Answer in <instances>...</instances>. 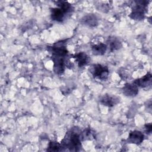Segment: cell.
Wrapping results in <instances>:
<instances>
[{"instance_id": "ac0fdd59", "label": "cell", "mask_w": 152, "mask_h": 152, "mask_svg": "<svg viewBox=\"0 0 152 152\" xmlns=\"http://www.w3.org/2000/svg\"><path fill=\"white\" fill-rule=\"evenodd\" d=\"M145 132L147 134H150L151 132V123H148L146 124L145 125Z\"/></svg>"}, {"instance_id": "8992f818", "label": "cell", "mask_w": 152, "mask_h": 152, "mask_svg": "<svg viewBox=\"0 0 152 152\" xmlns=\"http://www.w3.org/2000/svg\"><path fill=\"white\" fill-rule=\"evenodd\" d=\"M50 14L51 20L58 23H62L68 17H69L68 15L59 7L50 8Z\"/></svg>"}, {"instance_id": "5b68a950", "label": "cell", "mask_w": 152, "mask_h": 152, "mask_svg": "<svg viewBox=\"0 0 152 152\" xmlns=\"http://www.w3.org/2000/svg\"><path fill=\"white\" fill-rule=\"evenodd\" d=\"M99 102L103 106L112 107L119 103L120 98L115 95L105 94L100 98Z\"/></svg>"}, {"instance_id": "9c48e42d", "label": "cell", "mask_w": 152, "mask_h": 152, "mask_svg": "<svg viewBox=\"0 0 152 152\" xmlns=\"http://www.w3.org/2000/svg\"><path fill=\"white\" fill-rule=\"evenodd\" d=\"M132 83L138 88H147L150 87L152 83V75L150 72H148L143 77L135 80Z\"/></svg>"}, {"instance_id": "52a82bcc", "label": "cell", "mask_w": 152, "mask_h": 152, "mask_svg": "<svg viewBox=\"0 0 152 152\" xmlns=\"http://www.w3.org/2000/svg\"><path fill=\"white\" fill-rule=\"evenodd\" d=\"M144 140V134L140 131L134 130L129 132L126 141L128 143L139 145L143 142Z\"/></svg>"}, {"instance_id": "e0dca14e", "label": "cell", "mask_w": 152, "mask_h": 152, "mask_svg": "<svg viewBox=\"0 0 152 152\" xmlns=\"http://www.w3.org/2000/svg\"><path fill=\"white\" fill-rule=\"evenodd\" d=\"M99 10H100L103 12H106V10H109V6L108 4H104L99 5V8H98Z\"/></svg>"}, {"instance_id": "8fae6325", "label": "cell", "mask_w": 152, "mask_h": 152, "mask_svg": "<svg viewBox=\"0 0 152 152\" xmlns=\"http://www.w3.org/2000/svg\"><path fill=\"white\" fill-rule=\"evenodd\" d=\"M138 87L133 83H126L122 88V93L127 97H134L138 93Z\"/></svg>"}, {"instance_id": "30bf717a", "label": "cell", "mask_w": 152, "mask_h": 152, "mask_svg": "<svg viewBox=\"0 0 152 152\" xmlns=\"http://www.w3.org/2000/svg\"><path fill=\"white\" fill-rule=\"evenodd\" d=\"M72 58H74L77 64V65L80 68H82L87 65L90 61V58L88 55L84 52H80L72 55Z\"/></svg>"}, {"instance_id": "ba28073f", "label": "cell", "mask_w": 152, "mask_h": 152, "mask_svg": "<svg viewBox=\"0 0 152 152\" xmlns=\"http://www.w3.org/2000/svg\"><path fill=\"white\" fill-rule=\"evenodd\" d=\"M80 23L84 26L94 27L98 25L99 19L94 14H87L84 15L80 19Z\"/></svg>"}, {"instance_id": "2e32d148", "label": "cell", "mask_w": 152, "mask_h": 152, "mask_svg": "<svg viewBox=\"0 0 152 152\" xmlns=\"http://www.w3.org/2000/svg\"><path fill=\"white\" fill-rule=\"evenodd\" d=\"M48 151H61V145L58 141H51L49 142L48 148Z\"/></svg>"}, {"instance_id": "7a4b0ae2", "label": "cell", "mask_w": 152, "mask_h": 152, "mask_svg": "<svg viewBox=\"0 0 152 152\" xmlns=\"http://www.w3.org/2000/svg\"><path fill=\"white\" fill-rule=\"evenodd\" d=\"M80 134L81 131L77 127L68 130L61 141V151H80L82 147Z\"/></svg>"}, {"instance_id": "3957f363", "label": "cell", "mask_w": 152, "mask_h": 152, "mask_svg": "<svg viewBox=\"0 0 152 152\" xmlns=\"http://www.w3.org/2000/svg\"><path fill=\"white\" fill-rule=\"evenodd\" d=\"M149 1L144 0H139L133 1L132 11L129 17L134 20L141 21L145 17Z\"/></svg>"}, {"instance_id": "6da1fadb", "label": "cell", "mask_w": 152, "mask_h": 152, "mask_svg": "<svg viewBox=\"0 0 152 152\" xmlns=\"http://www.w3.org/2000/svg\"><path fill=\"white\" fill-rule=\"evenodd\" d=\"M47 50L51 54V59L53 62V69L58 75L62 74L66 67L69 66L68 51L65 40L54 43L52 46H47Z\"/></svg>"}, {"instance_id": "277c9868", "label": "cell", "mask_w": 152, "mask_h": 152, "mask_svg": "<svg viewBox=\"0 0 152 152\" xmlns=\"http://www.w3.org/2000/svg\"><path fill=\"white\" fill-rule=\"evenodd\" d=\"M89 71L93 77L101 81H105L107 79L109 74V70L106 65L100 64H94L90 66Z\"/></svg>"}, {"instance_id": "7c38bea8", "label": "cell", "mask_w": 152, "mask_h": 152, "mask_svg": "<svg viewBox=\"0 0 152 152\" xmlns=\"http://www.w3.org/2000/svg\"><path fill=\"white\" fill-rule=\"evenodd\" d=\"M106 43L107 48H109L110 52H114L117 50L121 49L122 46L121 40L118 37L114 36L109 37L107 39Z\"/></svg>"}, {"instance_id": "5bb4252c", "label": "cell", "mask_w": 152, "mask_h": 152, "mask_svg": "<svg viewBox=\"0 0 152 152\" xmlns=\"http://www.w3.org/2000/svg\"><path fill=\"white\" fill-rule=\"evenodd\" d=\"M56 5L58 7L61 8L67 15L69 16L73 12L74 7L69 2L65 1H57L56 2Z\"/></svg>"}, {"instance_id": "4fadbf2b", "label": "cell", "mask_w": 152, "mask_h": 152, "mask_svg": "<svg viewBox=\"0 0 152 152\" xmlns=\"http://www.w3.org/2000/svg\"><path fill=\"white\" fill-rule=\"evenodd\" d=\"M92 53L95 56H102L106 53L107 50V45L103 43H98L93 45L91 48Z\"/></svg>"}, {"instance_id": "9a60e30c", "label": "cell", "mask_w": 152, "mask_h": 152, "mask_svg": "<svg viewBox=\"0 0 152 152\" xmlns=\"http://www.w3.org/2000/svg\"><path fill=\"white\" fill-rule=\"evenodd\" d=\"M80 135L82 141L91 140L94 138V133L90 128H86L83 131H81Z\"/></svg>"}]
</instances>
